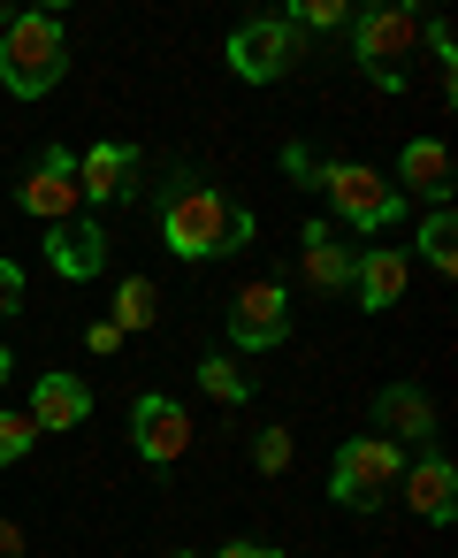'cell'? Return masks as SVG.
I'll return each mask as SVG.
<instances>
[{
  "instance_id": "obj_1",
  "label": "cell",
  "mask_w": 458,
  "mask_h": 558,
  "mask_svg": "<svg viewBox=\"0 0 458 558\" xmlns=\"http://www.w3.org/2000/svg\"><path fill=\"white\" fill-rule=\"evenodd\" d=\"M161 238H169V253H176V260H214V253H230V245H245V238H252V215H245V207H230L207 177L176 169V177H169V192H161Z\"/></svg>"
},
{
  "instance_id": "obj_2",
  "label": "cell",
  "mask_w": 458,
  "mask_h": 558,
  "mask_svg": "<svg viewBox=\"0 0 458 558\" xmlns=\"http://www.w3.org/2000/svg\"><path fill=\"white\" fill-rule=\"evenodd\" d=\"M70 70V39H62V16L54 9H32V16H9V32H0V85L39 100L54 93Z\"/></svg>"
},
{
  "instance_id": "obj_3",
  "label": "cell",
  "mask_w": 458,
  "mask_h": 558,
  "mask_svg": "<svg viewBox=\"0 0 458 558\" xmlns=\"http://www.w3.org/2000/svg\"><path fill=\"white\" fill-rule=\"evenodd\" d=\"M351 47H359V70H367L382 93H397V85L412 77V54H420V16L397 9V0L359 9V16H351Z\"/></svg>"
},
{
  "instance_id": "obj_4",
  "label": "cell",
  "mask_w": 458,
  "mask_h": 558,
  "mask_svg": "<svg viewBox=\"0 0 458 558\" xmlns=\"http://www.w3.org/2000/svg\"><path fill=\"white\" fill-rule=\"evenodd\" d=\"M397 474H405V444H389V436H351V444L336 451L329 497L351 505V512H374V505L397 489Z\"/></svg>"
},
{
  "instance_id": "obj_5",
  "label": "cell",
  "mask_w": 458,
  "mask_h": 558,
  "mask_svg": "<svg viewBox=\"0 0 458 558\" xmlns=\"http://www.w3.org/2000/svg\"><path fill=\"white\" fill-rule=\"evenodd\" d=\"M321 192H329V207H336L351 230L405 222V192H397L382 169H367V161H329V169H321Z\"/></svg>"
},
{
  "instance_id": "obj_6",
  "label": "cell",
  "mask_w": 458,
  "mask_h": 558,
  "mask_svg": "<svg viewBox=\"0 0 458 558\" xmlns=\"http://www.w3.org/2000/svg\"><path fill=\"white\" fill-rule=\"evenodd\" d=\"M298 24L290 16H252V24H237L230 32V70L245 77V85H268V77H283L290 62H298Z\"/></svg>"
},
{
  "instance_id": "obj_7",
  "label": "cell",
  "mask_w": 458,
  "mask_h": 558,
  "mask_svg": "<svg viewBox=\"0 0 458 558\" xmlns=\"http://www.w3.org/2000/svg\"><path fill=\"white\" fill-rule=\"evenodd\" d=\"M230 337H237L245 352L290 344V291H283V283H245V291L230 299Z\"/></svg>"
},
{
  "instance_id": "obj_8",
  "label": "cell",
  "mask_w": 458,
  "mask_h": 558,
  "mask_svg": "<svg viewBox=\"0 0 458 558\" xmlns=\"http://www.w3.org/2000/svg\"><path fill=\"white\" fill-rule=\"evenodd\" d=\"M77 207H85V192H77V154L47 146V161L24 177V215L47 222V230H62V222H77Z\"/></svg>"
},
{
  "instance_id": "obj_9",
  "label": "cell",
  "mask_w": 458,
  "mask_h": 558,
  "mask_svg": "<svg viewBox=\"0 0 458 558\" xmlns=\"http://www.w3.org/2000/svg\"><path fill=\"white\" fill-rule=\"evenodd\" d=\"M131 436H138V451H146L153 466H176V459L191 451V413H184L176 398H138Z\"/></svg>"
},
{
  "instance_id": "obj_10",
  "label": "cell",
  "mask_w": 458,
  "mask_h": 558,
  "mask_svg": "<svg viewBox=\"0 0 458 558\" xmlns=\"http://www.w3.org/2000/svg\"><path fill=\"white\" fill-rule=\"evenodd\" d=\"M131 184H138V146H123V138H100L85 161H77V192L85 199H131Z\"/></svg>"
},
{
  "instance_id": "obj_11",
  "label": "cell",
  "mask_w": 458,
  "mask_h": 558,
  "mask_svg": "<svg viewBox=\"0 0 458 558\" xmlns=\"http://www.w3.org/2000/svg\"><path fill=\"white\" fill-rule=\"evenodd\" d=\"M397 489H405V505H412L420 520H450V512H458V466H450L443 451H428L420 466H405Z\"/></svg>"
},
{
  "instance_id": "obj_12",
  "label": "cell",
  "mask_w": 458,
  "mask_h": 558,
  "mask_svg": "<svg viewBox=\"0 0 458 558\" xmlns=\"http://www.w3.org/2000/svg\"><path fill=\"white\" fill-rule=\"evenodd\" d=\"M405 283H412V253H397V245H374L367 260H351V291H359V306H397Z\"/></svg>"
},
{
  "instance_id": "obj_13",
  "label": "cell",
  "mask_w": 458,
  "mask_h": 558,
  "mask_svg": "<svg viewBox=\"0 0 458 558\" xmlns=\"http://www.w3.org/2000/svg\"><path fill=\"white\" fill-rule=\"evenodd\" d=\"M24 413H32V428H77L92 413V390L77 375H39V390H32Z\"/></svg>"
},
{
  "instance_id": "obj_14",
  "label": "cell",
  "mask_w": 458,
  "mask_h": 558,
  "mask_svg": "<svg viewBox=\"0 0 458 558\" xmlns=\"http://www.w3.org/2000/svg\"><path fill=\"white\" fill-rule=\"evenodd\" d=\"M374 413H382V436H389V444L435 436V405H428V390H412V383H389V390L374 398Z\"/></svg>"
},
{
  "instance_id": "obj_15",
  "label": "cell",
  "mask_w": 458,
  "mask_h": 558,
  "mask_svg": "<svg viewBox=\"0 0 458 558\" xmlns=\"http://www.w3.org/2000/svg\"><path fill=\"white\" fill-rule=\"evenodd\" d=\"M47 260H54L62 276H100V268H108V245H100L92 222H62V230H47Z\"/></svg>"
},
{
  "instance_id": "obj_16",
  "label": "cell",
  "mask_w": 458,
  "mask_h": 558,
  "mask_svg": "<svg viewBox=\"0 0 458 558\" xmlns=\"http://www.w3.org/2000/svg\"><path fill=\"white\" fill-rule=\"evenodd\" d=\"M298 238H306V283H313V291H344V283H351V253L336 245V230H329V222H306Z\"/></svg>"
},
{
  "instance_id": "obj_17",
  "label": "cell",
  "mask_w": 458,
  "mask_h": 558,
  "mask_svg": "<svg viewBox=\"0 0 458 558\" xmlns=\"http://www.w3.org/2000/svg\"><path fill=\"white\" fill-rule=\"evenodd\" d=\"M397 177H405V192L450 199V154H443V138H412V146H405V161H397Z\"/></svg>"
},
{
  "instance_id": "obj_18",
  "label": "cell",
  "mask_w": 458,
  "mask_h": 558,
  "mask_svg": "<svg viewBox=\"0 0 458 558\" xmlns=\"http://www.w3.org/2000/svg\"><path fill=\"white\" fill-rule=\"evenodd\" d=\"M108 322H115L123 337H131V329H153V322H161V291H153L146 276H131V283H115V314H108Z\"/></svg>"
},
{
  "instance_id": "obj_19",
  "label": "cell",
  "mask_w": 458,
  "mask_h": 558,
  "mask_svg": "<svg viewBox=\"0 0 458 558\" xmlns=\"http://www.w3.org/2000/svg\"><path fill=\"white\" fill-rule=\"evenodd\" d=\"M420 260H428L435 276L458 268V215H450V207H435V215L420 222Z\"/></svg>"
},
{
  "instance_id": "obj_20",
  "label": "cell",
  "mask_w": 458,
  "mask_h": 558,
  "mask_svg": "<svg viewBox=\"0 0 458 558\" xmlns=\"http://www.w3.org/2000/svg\"><path fill=\"white\" fill-rule=\"evenodd\" d=\"M199 390H207V398H222V405H245V398H252V383H245L230 360H199Z\"/></svg>"
},
{
  "instance_id": "obj_21",
  "label": "cell",
  "mask_w": 458,
  "mask_h": 558,
  "mask_svg": "<svg viewBox=\"0 0 458 558\" xmlns=\"http://www.w3.org/2000/svg\"><path fill=\"white\" fill-rule=\"evenodd\" d=\"M32 413H16V405H0V466H9V459H24L32 451Z\"/></svg>"
},
{
  "instance_id": "obj_22",
  "label": "cell",
  "mask_w": 458,
  "mask_h": 558,
  "mask_svg": "<svg viewBox=\"0 0 458 558\" xmlns=\"http://www.w3.org/2000/svg\"><path fill=\"white\" fill-rule=\"evenodd\" d=\"M290 24L298 32H336V24H351V9L344 0H306V9H290Z\"/></svg>"
},
{
  "instance_id": "obj_23",
  "label": "cell",
  "mask_w": 458,
  "mask_h": 558,
  "mask_svg": "<svg viewBox=\"0 0 458 558\" xmlns=\"http://www.w3.org/2000/svg\"><path fill=\"white\" fill-rule=\"evenodd\" d=\"M252 466H260V474H283V466H290V428H260Z\"/></svg>"
},
{
  "instance_id": "obj_24",
  "label": "cell",
  "mask_w": 458,
  "mask_h": 558,
  "mask_svg": "<svg viewBox=\"0 0 458 558\" xmlns=\"http://www.w3.org/2000/svg\"><path fill=\"white\" fill-rule=\"evenodd\" d=\"M16 306H24V268H16V260H0V322H9Z\"/></svg>"
},
{
  "instance_id": "obj_25",
  "label": "cell",
  "mask_w": 458,
  "mask_h": 558,
  "mask_svg": "<svg viewBox=\"0 0 458 558\" xmlns=\"http://www.w3.org/2000/svg\"><path fill=\"white\" fill-rule=\"evenodd\" d=\"M85 352L115 360V352H123V329H115V322H92V329H85Z\"/></svg>"
},
{
  "instance_id": "obj_26",
  "label": "cell",
  "mask_w": 458,
  "mask_h": 558,
  "mask_svg": "<svg viewBox=\"0 0 458 558\" xmlns=\"http://www.w3.org/2000/svg\"><path fill=\"white\" fill-rule=\"evenodd\" d=\"M283 169H290V177H298V184H321V161H313V154H306V146H290V154H283Z\"/></svg>"
},
{
  "instance_id": "obj_27",
  "label": "cell",
  "mask_w": 458,
  "mask_h": 558,
  "mask_svg": "<svg viewBox=\"0 0 458 558\" xmlns=\"http://www.w3.org/2000/svg\"><path fill=\"white\" fill-rule=\"evenodd\" d=\"M214 558H283V550H275V543H222Z\"/></svg>"
},
{
  "instance_id": "obj_28",
  "label": "cell",
  "mask_w": 458,
  "mask_h": 558,
  "mask_svg": "<svg viewBox=\"0 0 458 558\" xmlns=\"http://www.w3.org/2000/svg\"><path fill=\"white\" fill-rule=\"evenodd\" d=\"M0 558H24V527L16 520H0Z\"/></svg>"
},
{
  "instance_id": "obj_29",
  "label": "cell",
  "mask_w": 458,
  "mask_h": 558,
  "mask_svg": "<svg viewBox=\"0 0 458 558\" xmlns=\"http://www.w3.org/2000/svg\"><path fill=\"white\" fill-rule=\"evenodd\" d=\"M9 367H16V360H9V344H0V383H9Z\"/></svg>"
}]
</instances>
